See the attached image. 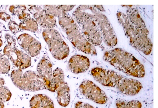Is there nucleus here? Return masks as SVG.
<instances>
[{
    "instance_id": "23",
    "label": "nucleus",
    "mask_w": 158,
    "mask_h": 108,
    "mask_svg": "<svg viewBox=\"0 0 158 108\" xmlns=\"http://www.w3.org/2000/svg\"><path fill=\"white\" fill-rule=\"evenodd\" d=\"M10 18V16L9 14L4 12H0V19L4 21H6L9 20Z\"/></svg>"
},
{
    "instance_id": "11",
    "label": "nucleus",
    "mask_w": 158,
    "mask_h": 108,
    "mask_svg": "<svg viewBox=\"0 0 158 108\" xmlns=\"http://www.w3.org/2000/svg\"><path fill=\"white\" fill-rule=\"evenodd\" d=\"M18 42L21 48L32 57L39 54L41 49L40 42L28 34L20 35L17 38Z\"/></svg>"
},
{
    "instance_id": "10",
    "label": "nucleus",
    "mask_w": 158,
    "mask_h": 108,
    "mask_svg": "<svg viewBox=\"0 0 158 108\" xmlns=\"http://www.w3.org/2000/svg\"><path fill=\"white\" fill-rule=\"evenodd\" d=\"M36 69L38 74L43 81L46 89L55 92L51 62L47 58H43L38 63Z\"/></svg>"
},
{
    "instance_id": "4",
    "label": "nucleus",
    "mask_w": 158,
    "mask_h": 108,
    "mask_svg": "<svg viewBox=\"0 0 158 108\" xmlns=\"http://www.w3.org/2000/svg\"><path fill=\"white\" fill-rule=\"evenodd\" d=\"M10 78L15 85L24 91L35 92L46 89L42 80L38 74L32 71H27L23 73L22 70H13Z\"/></svg>"
},
{
    "instance_id": "6",
    "label": "nucleus",
    "mask_w": 158,
    "mask_h": 108,
    "mask_svg": "<svg viewBox=\"0 0 158 108\" xmlns=\"http://www.w3.org/2000/svg\"><path fill=\"white\" fill-rule=\"evenodd\" d=\"M53 76L57 102L61 106L66 107L70 101V90L68 84L64 81V71L61 69L57 67L53 71Z\"/></svg>"
},
{
    "instance_id": "18",
    "label": "nucleus",
    "mask_w": 158,
    "mask_h": 108,
    "mask_svg": "<svg viewBox=\"0 0 158 108\" xmlns=\"http://www.w3.org/2000/svg\"><path fill=\"white\" fill-rule=\"evenodd\" d=\"M12 94L9 89L6 86L0 87V99L4 103L9 101Z\"/></svg>"
},
{
    "instance_id": "27",
    "label": "nucleus",
    "mask_w": 158,
    "mask_h": 108,
    "mask_svg": "<svg viewBox=\"0 0 158 108\" xmlns=\"http://www.w3.org/2000/svg\"><path fill=\"white\" fill-rule=\"evenodd\" d=\"M3 44L2 40L0 39V47H1Z\"/></svg>"
},
{
    "instance_id": "2",
    "label": "nucleus",
    "mask_w": 158,
    "mask_h": 108,
    "mask_svg": "<svg viewBox=\"0 0 158 108\" xmlns=\"http://www.w3.org/2000/svg\"><path fill=\"white\" fill-rule=\"evenodd\" d=\"M103 59L128 75L141 78L145 75L144 66L132 54L121 48L105 52Z\"/></svg>"
},
{
    "instance_id": "7",
    "label": "nucleus",
    "mask_w": 158,
    "mask_h": 108,
    "mask_svg": "<svg viewBox=\"0 0 158 108\" xmlns=\"http://www.w3.org/2000/svg\"><path fill=\"white\" fill-rule=\"evenodd\" d=\"M79 90L85 98L97 104H105L108 100L105 92L91 80L83 81L79 85Z\"/></svg>"
},
{
    "instance_id": "28",
    "label": "nucleus",
    "mask_w": 158,
    "mask_h": 108,
    "mask_svg": "<svg viewBox=\"0 0 158 108\" xmlns=\"http://www.w3.org/2000/svg\"><path fill=\"white\" fill-rule=\"evenodd\" d=\"M2 34L1 32L0 31V38L1 37Z\"/></svg>"
},
{
    "instance_id": "16",
    "label": "nucleus",
    "mask_w": 158,
    "mask_h": 108,
    "mask_svg": "<svg viewBox=\"0 0 158 108\" xmlns=\"http://www.w3.org/2000/svg\"><path fill=\"white\" fill-rule=\"evenodd\" d=\"M43 7L55 17H60L65 12L63 11L59 5H46Z\"/></svg>"
},
{
    "instance_id": "13",
    "label": "nucleus",
    "mask_w": 158,
    "mask_h": 108,
    "mask_svg": "<svg viewBox=\"0 0 158 108\" xmlns=\"http://www.w3.org/2000/svg\"><path fill=\"white\" fill-rule=\"evenodd\" d=\"M29 105L31 108H54L53 101L43 94L33 96L30 100Z\"/></svg>"
},
{
    "instance_id": "25",
    "label": "nucleus",
    "mask_w": 158,
    "mask_h": 108,
    "mask_svg": "<svg viewBox=\"0 0 158 108\" xmlns=\"http://www.w3.org/2000/svg\"><path fill=\"white\" fill-rule=\"evenodd\" d=\"M5 84V80L3 78L0 77V87L3 86Z\"/></svg>"
},
{
    "instance_id": "12",
    "label": "nucleus",
    "mask_w": 158,
    "mask_h": 108,
    "mask_svg": "<svg viewBox=\"0 0 158 108\" xmlns=\"http://www.w3.org/2000/svg\"><path fill=\"white\" fill-rule=\"evenodd\" d=\"M90 66L89 58L86 56L80 54L72 56L68 63L69 69L75 74L85 72L89 69Z\"/></svg>"
},
{
    "instance_id": "24",
    "label": "nucleus",
    "mask_w": 158,
    "mask_h": 108,
    "mask_svg": "<svg viewBox=\"0 0 158 108\" xmlns=\"http://www.w3.org/2000/svg\"><path fill=\"white\" fill-rule=\"evenodd\" d=\"M29 17L30 14L25 11L19 15V18L20 19L24 20Z\"/></svg>"
},
{
    "instance_id": "3",
    "label": "nucleus",
    "mask_w": 158,
    "mask_h": 108,
    "mask_svg": "<svg viewBox=\"0 0 158 108\" xmlns=\"http://www.w3.org/2000/svg\"><path fill=\"white\" fill-rule=\"evenodd\" d=\"M58 19L61 28L75 47L86 54L97 55L95 47L87 40L80 27L72 16L65 12Z\"/></svg>"
},
{
    "instance_id": "15",
    "label": "nucleus",
    "mask_w": 158,
    "mask_h": 108,
    "mask_svg": "<svg viewBox=\"0 0 158 108\" xmlns=\"http://www.w3.org/2000/svg\"><path fill=\"white\" fill-rule=\"evenodd\" d=\"M117 108H141L142 104L138 100L127 101L123 100L117 101L115 103Z\"/></svg>"
},
{
    "instance_id": "14",
    "label": "nucleus",
    "mask_w": 158,
    "mask_h": 108,
    "mask_svg": "<svg viewBox=\"0 0 158 108\" xmlns=\"http://www.w3.org/2000/svg\"><path fill=\"white\" fill-rule=\"evenodd\" d=\"M20 28L32 32H35L38 29V24L34 19L29 17L19 23Z\"/></svg>"
},
{
    "instance_id": "8",
    "label": "nucleus",
    "mask_w": 158,
    "mask_h": 108,
    "mask_svg": "<svg viewBox=\"0 0 158 108\" xmlns=\"http://www.w3.org/2000/svg\"><path fill=\"white\" fill-rule=\"evenodd\" d=\"M3 49L4 55L6 56L18 69L22 70L31 64L30 57L15 46V42L8 43Z\"/></svg>"
},
{
    "instance_id": "22",
    "label": "nucleus",
    "mask_w": 158,
    "mask_h": 108,
    "mask_svg": "<svg viewBox=\"0 0 158 108\" xmlns=\"http://www.w3.org/2000/svg\"><path fill=\"white\" fill-rule=\"evenodd\" d=\"M75 6L76 5H59V6L62 10L66 12L71 11Z\"/></svg>"
},
{
    "instance_id": "9",
    "label": "nucleus",
    "mask_w": 158,
    "mask_h": 108,
    "mask_svg": "<svg viewBox=\"0 0 158 108\" xmlns=\"http://www.w3.org/2000/svg\"><path fill=\"white\" fill-rule=\"evenodd\" d=\"M40 25L45 29L52 28L56 26V19L54 16L43 7L34 5L28 9Z\"/></svg>"
},
{
    "instance_id": "5",
    "label": "nucleus",
    "mask_w": 158,
    "mask_h": 108,
    "mask_svg": "<svg viewBox=\"0 0 158 108\" xmlns=\"http://www.w3.org/2000/svg\"><path fill=\"white\" fill-rule=\"evenodd\" d=\"M42 36L55 58L62 60L68 56L69 47L57 30L53 28L45 29L42 32Z\"/></svg>"
},
{
    "instance_id": "19",
    "label": "nucleus",
    "mask_w": 158,
    "mask_h": 108,
    "mask_svg": "<svg viewBox=\"0 0 158 108\" xmlns=\"http://www.w3.org/2000/svg\"><path fill=\"white\" fill-rule=\"evenodd\" d=\"M19 6L16 7L15 5H11L9 7V11L14 14H21L25 11L26 7L24 5Z\"/></svg>"
},
{
    "instance_id": "26",
    "label": "nucleus",
    "mask_w": 158,
    "mask_h": 108,
    "mask_svg": "<svg viewBox=\"0 0 158 108\" xmlns=\"http://www.w3.org/2000/svg\"><path fill=\"white\" fill-rule=\"evenodd\" d=\"M4 104L3 101L0 99V108H4Z\"/></svg>"
},
{
    "instance_id": "20",
    "label": "nucleus",
    "mask_w": 158,
    "mask_h": 108,
    "mask_svg": "<svg viewBox=\"0 0 158 108\" xmlns=\"http://www.w3.org/2000/svg\"><path fill=\"white\" fill-rule=\"evenodd\" d=\"M8 27L10 31L14 33H16L19 32L20 28L19 25L15 22L12 21L9 23Z\"/></svg>"
},
{
    "instance_id": "21",
    "label": "nucleus",
    "mask_w": 158,
    "mask_h": 108,
    "mask_svg": "<svg viewBox=\"0 0 158 108\" xmlns=\"http://www.w3.org/2000/svg\"><path fill=\"white\" fill-rule=\"evenodd\" d=\"M74 108H94L88 103L78 101L75 104Z\"/></svg>"
},
{
    "instance_id": "1",
    "label": "nucleus",
    "mask_w": 158,
    "mask_h": 108,
    "mask_svg": "<svg viewBox=\"0 0 158 108\" xmlns=\"http://www.w3.org/2000/svg\"><path fill=\"white\" fill-rule=\"evenodd\" d=\"M91 73L94 80L101 84L114 88L128 96L137 94L142 88L138 80L126 77L113 70L96 67L92 69Z\"/></svg>"
},
{
    "instance_id": "17",
    "label": "nucleus",
    "mask_w": 158,
    "mask_h": 108,
    "mask_svg": "<svg viewBox=\"0 0 158 108\" xmlns=\"http://www.w3.org/2000/svg\"><path fill=\"white\" fill-rule=\"evenodd\" d=\"M10 65L8 59L4 55L0 53V73H8L10 70Z\"/></svg>"
}]
</instances>
